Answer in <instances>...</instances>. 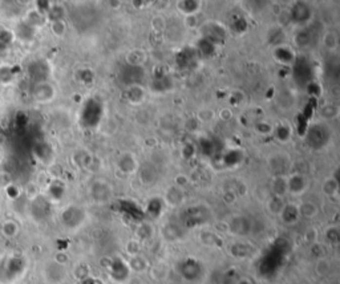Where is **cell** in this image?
I'll return each mask as SVG.
<instances>
[{"instance_id":"3","label":"cell","mask_w":340,"mask_h":284,"mask_svg":"<svg viewBox=\"0 0 340 284\" xmlns=\"http://www.w3.org/2000/svg\"><path fill=\"white\" fill-rule=\"evenodd\" d=\"M18 231V226L15 225L14 222H5L3 226V232L7 236H14Z\"/></svg>"},{"instance_id":"2","label":"cell","mask_w":340,"mask_h":284,"mask_svg":"<svg viewBox=\"0 0 340 284\" xmlns=\"http://www.w3.org/2000/svg\"><path fill=\"white\" fill-rule=\"evenodd\" d=\"M11 40H12V35H11V32L4 30H0V49L5 48V47L11 43Z\"/></svg>"},{"instance_id":"1","label":"cell","mask_w":340,"mask_h":284,"mask_svg":"<svg viewBox=\"0 0 340 284\" xmlns=\"http://www.w3.org/2000/svg\"><path fill=\"white\" fill-rule=\"evenodd\" d=\"M24 269V263L20 258H10L7 259V262L4 263V272H5V279L11 280L14 276L19 275L21 271Z\"/></svg>"}]
</instances>
